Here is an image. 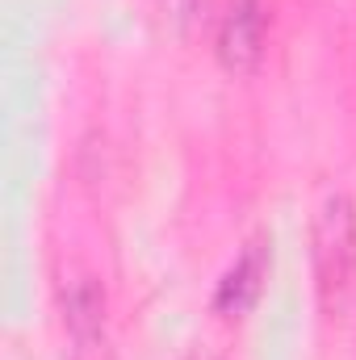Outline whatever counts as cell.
I'll return each instance as SVG.
<instances>
[{"label": "cell", "mask_w": 356, "mask_h": 360, "mask_svg": "<svg viewBox=\"0 0 356 360\" xmlns=\"http://www.w3.org/2000/svg\"><path fill=\"white\" fill-rule=\"evenodd\" d=\"M310 269L314 293L331 323L356 319V205L352 197L331 193L310 222Z\"/></svg>", "instance_id": "cell-1"}, {"label": "cell", "mask_w": 356, "mask_h": 360, "mask_svg": "<svg viewBox=\"0 0 356 360\" xmlns=\"http://www.w3.org/2000/svg\"><path fill=\"white\" fill-rule=\"evenodd\" d=\"M268 4L265 0H231L218 21V59L231 72H252L265 55Z\"/></svg>", "instance_id": "cell-2"}, {"label": "cell", "mask_w": 356, "mask_h": 360, "mask_svg": "<svg viewBox=\"0 0 356 360\" xmlns=\"http://www.w3.org/2000/svg\"><path fill=\"white\" fill-rule=\"evenodd\" d=\"M265 276H268L265 243H248V252L235 260V269L222 276V285H218V293H214V306H218L222 314H248V310L260 302Z\"/></svg>", "instance_id": "cell-3"}, {"label": "cell", "mask_w": 356, "mask_h": 360, "mask_svg": "<svg viewBox=\"0 0 356 360\" xmlns=\"http://www.w3.org/2000/svg\"><path fill=\"white\" fill-rule=\"evenodd\" d=\"M63 323L72 331V344L105 340V293L92 276H72L63 285Z\"/></svg>", "instance_id": "cell-4"}, {"label": "cell", "mask_w": 356, "mask_h": 360, "mask_svg": "<svg viewBox=\"0 0 356 360\" xmlns=\"http://www.w3.org/2000/svg\"><path fill=\"white\" fill-rule=\"evenodd\" d=\"M205 13H210V0H164V17L177 25V34H193Z\"/></svg>", "instance_id": "cell-5"}]
</instances>
